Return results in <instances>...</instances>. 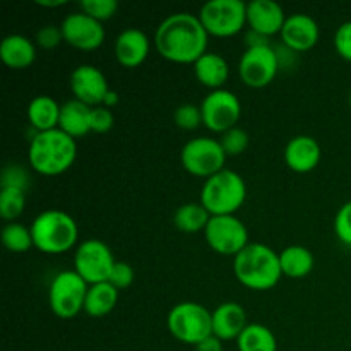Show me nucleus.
<instances>
[{"mask_svg":"<svg viewBox=\"0 0 351 351\" xmlns=\"http://www.w3.org/2000/svg\"><path fill=\"white\" fill-rule=\"evenodd\" d=\"M233 273L239 283L249 290H271L283 278L280 254L266 243H249L233 259Z\"/></svg>","mask_w":351,"mask_h":351,"instance_id":"nucleus-3","label":"nucleus"},{"mask_svg":"<svg viewBox=\"0 0 351 351\" xmlns=\"http://www.w3.org/2000/svg\"><path fill=\"white\" fill-rule=\"evenodd\" d=\"M41 7H58L64 5V2H40Z\"/></svg>","mask_w":351,"mask_h":351,"instance_id":"nucleus-43","label":"nucleus"},{"mask_svg":"<svg viewBox=\"0 0 351 351\" xmlns=\"http://www.w3.org/2000/svg\"><path fill=\"white\" fill-rule=\"evenodd\" d=\"M2 242L9 252L12 254H24L29 249H33V235L31 228L21 225V223H7L2 230Z\"/></svg>","mask_w":351,"mask_h":351,"instance_id":"nucleus-29","label":"nucleus"},{"mask_svg":"<svg viewBox=\"0 0 351 351\" xmlns=\"http://www.w3.org/2000/svg\"><path fill=\"white\" fill-rule=\"evenodd\" d=\"M280 264L283 276L302 280L308 276L315 266L314 254L302 245H290L280 252Z\"/></svg>","mask_w":351,"mask_h":351,"instance_id":"nucleus-26","label":"nucleus"},{"mask_svg":"<svg viewBox=\"0 0 351 351\" xmlns=\"http://www.w3.org/2000/svg\"><path fill=\"white\" fill-rule=\"evenodd\" d=\"M209 34L199 16L177 12L163 19L154 33V47L165 60L171 64L194 65L208 53Z\"/></svg>","mask_w":351,"mask_h":351,"instance_id":"nucleus-1","label":"nucleus"},{"mask_svg":"<svg viewBox=\"0 0 351 351\" xmlns=\"http://www.w3.org/2000/svg\"><path fill=\"white\" fill-rule=\"evenodd\" d=\"M237 348L239 351H278V339L267 326L252 322L239 336Z\"/></svg>","mask_w":351,"mask_h":351,"instance_id":"nucleus-28","label":"nucleus"},{"mask_svg":"<svg viewBox=\"0 0 351 351\" xmlns=\"http://www.w3.org/2000/svg\"><path fill=\"white\" fill-rule=\"evenodd\" d=\"M335 233L338 240L351 247V201L345 202L335 216Z\"/></svg>","mask_w":351,"mask_h":351,"instance_id":"nucleus-35","label":"nucleus"},{"mask_svg":"<svg viewBox=\"0 0 351 351\" xmlns=\"http://www.w3.org/2000/svg\"><path fill=\"white\" fill-rule=\"evenodd\" d=\"M167 326L177 341L197 346L213 336V312L197 302H182L168 312Z\"/></svg>","mask_w":351,"mask_h":351,"instance_id":"nucleus-6","label":"nucleus"},{"mask_svg":"<svg viewBox=\"0 0 351 351\" xmlns=\"http://www.w3.org/2000/svg\"><path fill=\"white\" fill-rule=\"evenodd\" d=\"M113 123H115V119H113L112 110L105 108V106H95V108H91V132H110Z\"/></svg>","mask_w":351,"mask_h":351,"instance_id":"nucleus-38","label":"nucleus"},{"mask_svg":"<svg viewBox=\"0 0 351 351\" xmlns=\"http://www.w3.org/2000/svg\"><path fill=\"white\" fill-rule=\"evenodd\" d=\"M287 17L283 7L273 0H252L247 3V26L267 38L281 33Z\"/></svg>","mask_w":351,"mask_h":351,"instance_id":"nucleus-17","label":"nucleus"},{"mask_svg":"<svg viewBox=\"0 0 351 351\" xmlns=\"http://www.w3.org/2000/svg\"><path fill=\"white\" fill-rule=\"evenodd\" d=\"M119 103H120V96H119V93L113 91V89H110L108 95H106L105 101H103V105H101V106H105V108H110V110H112L113 106H117V105H119Z\"/></svg>","mask_w":351,"mask_h":351,"instance_id":"nucleus-42","label":"nucleus"},{"mask_svg":"<svg viewBox=\"0 0 351 351\" xmlns=\"http://www.w3.org/2000/svg\"><path fill=\"white\" fill-rule=\"evenodd\" d=\"M134 278H136L134 267L130 264L122 263V261H117L112 269V274H110L108 283L113 285L119 291H122L127 290L134 283Z\"/></svg>","mask_w":351,"mask_h":351,"instance_id":"nucleus-36","label":"nucleus"},{"mask_svg":"<svg viewBox=\"0 0 351 351\" xmlns=\"http://www.w3.org/2000/svg\"><path fill=\"white\" fill-rule=\"evenodd\" d=\"M64 41L81 51H95L105 43L103 23L93 19L84 12L69 14L60 24Z\"/></svg>","mask_w":351,"mask_h":351,"instance_id":"nucleus-14","label":"nucleus"},{"mask_svg":"<svg viewBox=\"0 0 351 351\" xmlns=\"http://www.w3.org/2000/svg\"><path fill=\"white\" fill-rule=\"evenodd\" d=\"M285 163L295 173H308L321 161L322 151L317 141L311 136H295L285 147Z\"/></svg>","mask_w":351,"mask_h":351,"instance_id":"nucleus-19","label":"nucleus"},{"mask_svg":"<svg viewBox=\"0 0 351 351\" xmlns=\"http://www.w3.org/2000/svg\"><path fill=\"white\" fill-rule=\"evenodd\" d=\"M34 249L48 256H60L77 245L79 228L75 219L60 209H47L31 223Z\"/></svg>","mask_w":351,"mask_h":351,"instance_id":"nucleus-4","label":"nucleus"},{"mask_svg":"<svg viewBox=\"0 0 351 351\" xmlns=\"http://www.w3.org/2000/svg\"><path fill=\"white\" fill-rule=\"evenodd\" d=\"M199 106L202 112V125L219 136L237 127L242 117V103L239 96L225 88L209 93Z\"/></svg>","mask_w":351,"mask_h":351,"instance_id":"nucleus-11","label":"nucleus"},{"mask_svg":"<svg viewBox=\"0 0 351 351\" xmlns=\"http://www.w3.org/2000/svg\"><path fill=\"white\" fill-rule=\"evenodd\" d=\"M335 48L343 60L351 62V21H346L336 29Z\"/></svg>","mask_w":351,"mask_h":351,"instance_id":"nucleus-39","label":"nucleus"},{"mask_svg":"<svg viewBox=\"0 0 351 351\" xmlns=\"http://www.w3.org/2000/svg\"><path fill=\"white\" fill-rule=\"evenodd\" d=\"M151 41L144 31L137 27L122 31L115 40V58L122 67L136 69L146 62Z\"/></svg>","mask_w":351,"mask_h":351,"instance_id":"nucleus-18","label":"nucleus"},{"mask_svg":"<svg viewBox=\"0 0 351 351\" xmlns=\"http://www.w3.org/2000/svg\"><path fill=\"white\" fill-rule=\"evenodd\" d=\"M194 75L204 88L216 91L223 89L230 79V65L219 53H208L202 55L194 64Z\"/></svg>","mask_w":351,"mask_h":351,"instance_id":"nucleus-22","label":"nucleus"},{"mask_svg":"<svg viewBox=\"0 0 351 351\" xmlns=\"http://www.w3.org/2000/svg\"><path fill=\"white\" fill-rule=\"evenodd\" d=\"M26 208V192L19 189H0V216L7 223H14Z\"/></svg>","mask_w":351,"mask_h":351,"instance_id":"nucleus-30","label":"nucleus"},{"mask_svg":"<svg viewBox=\"0 0 351 351\" xmlns=\"http://www.w3.org/2000/svg\"><path fill=\"white\" fill-rule=\"evenodd\" d=\"M280 60L274 47L245 48L239 62L240 81L252 89L269 86L280 72Z\"/></svg>","mask_w":351,"mask_h":351,"instance_id":"nucleus-13","label":"nucleus"},{"mask_svg":"<svg viewBox=\"0 0 351 351\" xmlns=\"http://www.w3.org/2000/svg\"><path fill=\"white\" fill-rule=\"evenodd\" d=\"M60 110L62 105H58L51 96L40 95L31 99L29 105H27L26 115L31 127L36 132H47V130L58 129Z\"/></svg>","mask_w":351,"mask_h":351,"instance_id":"nucleus-23","label":"nucleus"},{"mask_svg":"<svg viewBox=\"0 0 351 351\" xmlns=\"http://www.w3.org/2000/svg\"><path fill=\"white\" fill-rule=\"evenodd\" d=\"M245 48H259V47H271V38L264 36V34L257 33V31L249 29L245 33Z\"/></svg>","mask_w":351,"mask_h":351,"instance_id":"nucleus-40","label":"nucleus"},{"mask_svg":"<svg viewBox=\"0 0 351 351\" xmlns=\"http://www.w3.org/2000/svg\"><path fill=\"white\" fill-rule=\"evenodd\" d=\"M211 218L213 216L201 202H187L175 211L173 225L182 233H199L204 232Z\"/></svg>","mask_w":351,"mask_h":351,"instance_id":"nucleus-27","label":"nucleus"},{"mask_svg":"<svg viewBox=\"0 0 351 351\" xmlns=\"http://www.w3.org/2000/svg\"><path fill=\"white\" fill-rule=\"evenodd\" d=\"M245 199L247 185L242 175L225 168L204 180L199 202L211 216H232L242 208Z\"/></svg>","mask_w":351,"mask_h":351,"instance_id":"nucleus-5","label":"nucleus"},{"mask_svg":"<svg viewBox=\"0 0 351 351\" xmlns=\"http://www.w3.org/2000/svg\"><path fill=\"white\" fill-rule=\"evenodd\" d=\"M0 60L12 71H23L36 60V45L24 34H9L0 41Z\"/></svg>","mask_w":351,"mask_h":351,"instance_id":"nucleus-21","label":"nucleus"},{"mask_svg":"<svg viewBox=\"0 0 351 351\" xmlns=\"http://www.w3.org/2000/svg\"><path fill=\"white\" fill-rule=\"evenodd\" d=\"M88 288L89 285L74 269L60 271L55 274L48 288L50 311L64 321L77 317L84 311Z\"/></svg>","mask_w":351,"mask_h":351,"instance_id":"nucleus-7","label":"nucleus"},{"mask_svg":"<svg viewBox=\"0 0 351 351\" xmlns=\"http://www.w3.org/2000/svg\"><path fill=\"white\" fill-rule=\"evenodd\" d=\"M29 173L24 167L17 163H9L2 171V178H0V189H19V191L26 192L29 189Z\"/></svg>","mask_w":351,"mask_h":351,"instance_id":"nucleus-32","label":"nucleus"},{"mask_svg":"<svg viewBox=\"0 0 351 351\" xmlns=\"http://www.w3.org/2000/svg\"><path fill=\"white\" fill-rule=\"evenodd\" d=\"M247 326L245 308L237 302H225L213 311V336L221 341H237Z\"/></svg>","mask_w":351,"mask_h":351,"instance_id":"nucleus-20","label":"nucleus"},{"mask_svg":"<svg viewBox=\"0 0 351 351\" xmlns=\"http://www.w3.org/2000/svg\"><path fill=\"white\" fill-rule=\"evenodd\" d=\"M119 302V290L108 281L98 285H91L88 288L84 302V312L93 319L106 317L115 308Z\"/></svg>","mask_w":351,"mask_h":351,"instance_id":"nucleus-25","label":"nucleus"},{"mask_svg":"<svg viewBox=\"0 0 351 351\" xmlns=\"http://www.w3.org/2000/svg\"><path fill=\"white\" fill-rule=\"evenodd\" d=\"M226 158L228 156L223 151L219 139L213 137H194L182 147L180 153L184 170L204 180L225 170Z\"/></svg>","mask_w":351,"mask_h":351,"instance_id":"nucleus-9","label":"nucleus"},{"mask_svg":"<svg viewBox=\"0 0 351 351\" xmlns=\"http://www.w3.org/2000/svg\"><path fill=\"white\" fill-rule=\"evenodd\" d=\"M209 36L232 38L247 26V3L242 0H209L199 10Z\"/></svg>","mask_w":351,"mask_h":351,"instance_id":"nucleus-8","label":"nucleus"},{"mask_svg":"<svg viewBox=\"0 0 351 351\" xmlns=\"http://www.w3.org/2000/svg\"><path fill=\"white\" fill-rule=\"evenodd\" d=\"M173 120L180 129L195 130L199 125H202L201 106L192 105V103H184V105L177 106L173 113Z\"/></svg>","mask_w":351,"mask_h":351,"instance_id":"nucleus-34","label":"nucleus"},{"mask_svg":"<svg viewBox=\"0 0 351 351\" xmlns=\"http://www.w3.org/2000/svg\"><path fill=\"white\" fill-rule=\"evenodd\" d=\"M36 45L43 50H53L58 45L64 41V33H62L60 26H53V24H47V26L40 27L36 33Z\"/></svg>","mask_w":351,"mask_h":351,"instance_id":"nucleus-37","label":"nucleus"},{"mask_svg":"<svg viewBox=\"0 0 351 351\" xmlns=\"http://www.w3.org/2000/svg\"><path fill=\"white\" fill-rule=\"evenodd\" d=\"M75 158V139L60 129L36 132L27 149L29 167L43 177H57L65 173L74 165Z\"/></svg>","mask_w":351,"mask_h":351,"instance_id":"nucleus-2","label":"nucleus"},{"mask_svg":"<svg viewBox=\"0 0 351 351\" xmlns=\"http://www.w3.org/2000/svg\"><path fill=\"white\" fill-rule=\"evenodd\" d=\"M208 245L221 256H239L249 245V230L242 219L232 216H213L204 230Z\"/></svg>","mask_w":351,"mask_h":351,"instance_id":"nucleus-12","label":"nucleus"},{"mask_svg":"<svg viewBox=\"0 0 351 351\" xmlns=\"http://www.w3.org/2000/svg\"><path fill=\"white\" fill-rule=\"evenodd\" d=\"M115 263L112 249L96 239L79 243L74 254V271L89 287L108 281Z\"/></svg>","mask_w":351,"mask_h":351,"instance_id":"nucleus-10","label":"nucleus"},{"mask_svg":"<svg viewBox=\"0 0 351 351\" xmlns=\"http://www.w3.org/2000/svg\"><path fill=\"white\" fill-rule=\"evenodd\" d=\"M58 129L64 130L74 139L88 136L91 132V106L84 105L77 99L65 101L60 110Z\"/></svg>","mask_w":351,"mask_h":351,"instance_id":"nucleus-24","label":"nucleus"},{"mask_svg":"<svg viewBox=\"0 0 351 351\" xmlns=\"http://www.w3.org/2000/svg\"><path fill=\"white\" fill-rule=\"evenodd\" d=\"M321 29L314 17L308 14H291L285 21L280 38L287 48L295 53H304L317 45Z\"/></svg>","mask_w":351,"mask_h":351,"instance_id":"nucleus-16","label":"nucleus"},{"mask_svg":"<svg viewBox=\"0 0 351 351\" xmlns=\"http://www.w3.org/2000/svg\"><path fill=\"white\" fill-rule=\"evenodd\" d=\"M195 351H223V341L216 336H209L195 346Z\"/></svg>","mask_w":351,"mask_h":351,"instance_id":"nucleus-41","label":"nucleus"},{"mask_svg":"<svg viewBox=\"0 0 351 351\" xmlns=\"http://www.w3.org/2000/svg\"><path fill=\"white\" fill-rule=\"evenodd\" d=\"M348 103H350V108H351V93H350V98H348Z\"/></svg>","mask_w":351,"mask_h":351,"instance_id":"nucleus-44","label":"nucleus"},{"mask_svg":"<svg viewBox=\"0 0 351 351\" xmlns=\"http://www.w3.org/2000/svg\"><path fill=\"white\" fill-rule=\"evenodd\" d=\"M119 10V2L117 0H84L81 2V12L88 14L93 19L99 21H108Z\"/></svg>","mask_w":351,"mask_h":351,"instance_id":"nucleus-33","label":"nucleus"},{"mask_svg":"<svg viewBox=\"0 0 351 351\" xmlns=\"http://www.w3.org/2000/svg\"><path fill=\"white\" fill-rule=\"evenodd\" d=\"M69 86H71L74 99L91 106V108L101 106L110 91L105 74L91 64H82L75 67L71 74Z\"/></svg>","mask_w":351,"mask_h":351,"instance_id":"nucleus-15","label":"nucleus"},{"mask_svg":"<svg viewBox=\"0 0 351 351\" xmlns=\"http://www.w3.org/2000/svg\"><path fill=\"white\" fill-rule=\"evenodd\" d=\"M219 144H221L226 156H240L249 147V134L240 127H233V129L226 130L219 136Z\"/></svg>","mask_w":351,"mask_h":351,"instance_id":"nucleus-31","label":"nucleus"}]
</instances>
